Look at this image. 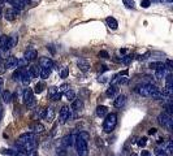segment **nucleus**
I'll return each instance as SVG.
<instances>
[{"label":"nucleus","mask_w":173,"mask_h":156,"mask_svg":"<svg viewBox=\"0 0 173 156\" xmlns=\"http://www.w3.org/2000/svg\"><path fill=\"white\" fill-rule=\"evenodd\" d=\"M11 100H12V94H11V91L5 90L3 92V102L4 103H11Z\"/></svg>","instance_id":"33"},{"label":"nucleus","mask_w":173,"mask_h":156,"mask_svg":"<svg viewBox=\"0 0 173 156\" xmlns=\"http://www.w3.org/2000/svg\"><path fill=\"white\" fill-rule=\"evenodd\" d=\"M21 72H22V68H17V70H15V73L12 74V78H13V81H20Z\"/></svg>","instance_id":"35"},{"label":"nucleus","mask_w":173,"mask_h":156,"mask_svg":"<svg viewBox=\"0 0 173 156\" xmlns=\"http://www.w3.org/2000/svg\"><path fill=\"white\" fill-rule=\"evenodd\" d=\"M148 134H150V135H152V134H156V129H150V130H148Z\"/></svg>","instance_id":"49"},{"label":"nucleus","mask_w":173,"mask_h":156,"mask_svg":"<svg viewBox=\"0 0 173 156\" xmlns=\"http://www.w3.org/2000/svg\"><path fill=\"white\" fill-rule=\"evenodd\" d=\"M3 83H4L3 78H0V92H2V87H3Z\"/></svg>","instance_id":"51"},{"label":"nucleus","mask_w":173,"mask_h":156,"mask_svg":"<svg viewBox=\"0 0 173 156\" xmlns=\"http://www.w3.org/2000/svg\"><path fill=\"white\" fill-rule=\"evenodd\" d=\"M63 95L65 96L66 100H69V102H72V100H74V99H76V92H74L72 89H68L66 91H64Z\"/></svg>","instance_id":"26"},{"label":"nucleus","mask_w":173,"mask_h":156,"mask_svg":"<svg viewBox=\"0 0 173 156\" xmlns=\"http://www.w3.org/2000/svg\"><path fill=\"white\" fill-rule=\"evenodd\" d=\"M20 81H21V82H22L25 86H29L30 81H32V77H30V74L27 73L26 69H23V68H22V72H21V78H20Z\"/></svg>","instance_id":"15"},{"label":"nucleus","mask_w":173,"mask_h":156,"mask_svg":"<svg viewBox=\"0 0 173 156\" xmlns=\"http://www.w3.org/2000/svg\"><path fill=\"white\" fill-rule=\"evenodd\" d=\"M169 70H171V69H168V68H165V66L159 68V69L155 70V78H156V79H162V78H164V77L167 76V74L169 73Z\"/></svg>","instance_id":"13"},{"label":"nucleus","mask_w":173,"mask_h":156,"mask_svg":"<svg viewBox=\"0 0 173 156\" xmlns=\"http://www.w3.org/2000/svg\"><path fill=\"white\" fill-rule=\"evenodd\" d=\"M120 53H122V55H124V53H126V49H125V48H122V49H120Z\"/></svg>","instance_id":"52"},{"label":"nucleus","mask_w":173,"mask_h":156,"mask_svg":"<svg viewBox=\"0 0 173 156\" xmlns=\"http://www.w3.org/2000/svg\"><path fill=\"white\" fill-rule=\"evenodd\" d=\"M17 62H18V59H16L15 56H9L5 61V68L7 69H13V68H17Z\"/></svg>","instance_id":"14"},{"label":"nucleus","mask_w":173,"mask_h":156,"mask_svg":"<svg viewBox=\"0 0 173 156\" xmlns=\"http://www.w3.org/2000/svg\"><path fill=\"white\" fill-rule=\"evenodd\" d=\"M135 91L137 94L146 98H152V99H169L171 96H168L164 91H160L156 86H154L152 83H145L142 86L135 87Z\"/></svg>","instance_id":"1"},{"label":"nucleus","mask_w":173,"mask_h":156,"mask_svg":"<svg viewBox=\"0 0 173 156\" xmlns=\"http://www.w3.org/2000/svg\"><path fill=\"white\" fill-rule=\"evenodd\" d=\"M2 15H3V9H2V5H0V17H2Z\"/></svg>","instance_id":"54"},{"label":"nucleus","mask_w":173,"mask_h":156,"mask_svg":"<svg viewBox=\"0 0 173 156\" xmlns=\"http://www.w3.org/2000/svg\"><path fill=\"white\" fill-rule=\"evenodd\" d=\"M106 22H107L108 27H109L111 30H116L117 27H119V22H117L116 18H113V17H107V18H106Z\"/></svg>","instance_id":"20"},{"label":"nucleus","mask_w":173,"mask_h":156,"mask_svg":"<svg viewBox=\"0 0 173 156\" xmlns=\"http://www.w3.org/2000/svg\"><path fill=\"white\" fill-rule=\"evenodd\" d=\"M165 2H168V3H172V2H173V0H165Z\"/></svg>","instance_id":"56"},{"label":"nucleus","mask_w":173,"mask_h":156,"mask_svg":"<svg viewBox=\"0 0 173 156\" xmlns=\"http://www.w3.org/2000/svg\"><path fill=\"white\" fill-rule=\"evenodd\" d=\"M43 118H44V120H47L48 122L53 121V118H55V108L53 107L46 108L44 109V115H43Z\"/></svg>","instance_id":"12"},{"label":"nucleus","mask_w":173,"mask_h":156,"mask_svg":"<svg viewBox=\"0 0 173 156\" xmlns=\"http://www.w3.org/2000/svg\"><path fill=\"white\" fill-rule=\"evenodd\" d=\"M15 156H26V154H25V151H17Z\"/></svg>","instance_id":"48"},{"label":"nucleus","mask_w":173,"mask_h":156,"mask_svg":"<svg viewBox=\"0 0 173 156\" xmlns=\"http://www.w3.org/2000/svg\"><path fill=\"white\" fill-rule=\"evenodd\" d=\"M158 120L160 122V125H163V126L168 130V132H172L173 129V120H172V115L167 113V112H163V113H160Z\"/></svg>","instance_id":"3"},{"label":"nucleus","mask_w":173,"mask_h":156,"mask_svg":"<svg viewBox=\"0 0 173 156\" xmlns=\"http://www.w3.org/2000/svg\"><path fill=\"white\" fill-rule=\"evenodd\" d=\"M146 141H147L146 138H139V141H138V146H139V147H145V146H146V143H147Z\"/></svg>","instance_id":"42"},{"label":"nucleus","mask_w":173,"mask_h":156,"mask_svg":"<svg viewBox=\"0 0 173 156\" xmlns=\"http://www.w3.org/2000/svg\"><path fill=\"white\" fill-rule=\"evenodd\" d=\"M36 49L35 48H27L26 51H25V55H23V60L25 61H33V60H35L36 59Z\"/></svg>","instance_id":"9"},{"label":"nucleus","mask_w":173,"mask_h":156,"mask_svg":"<svg viewBox=\"0 0 173 156\" xmlns=\"http://www.w3.org/2000/svg\"><path fill=\"white\" fill-rule=\"evenodd\" d=\"M0 64H2V56H0Z\"/></svg>","instance_id":"58"},{"label":"nucleus","mask_w":173,"mask_h":156,"mask_svg":"<svg viewBox=\"0 0 173 156\" xmlns=\"http://www.w3.org/2000/svg\"><path fill=\"white\" fill-rule=\"evenodd\" d=\"M51 74V68H46V66H42L40 70H39V77L42 79H47Z\"/></svg>","instance_id":"22"},{"label":"nucleus","mask_w":173,"mask_h":156,"mask_svg":"<svg viewBox=\"0 0 173 156\" xmlns=\"http://www.w3.org/2000/svg\"><path fill=\"white\" fill-rule=\"evenodd\" d=\"M108 115V108L106 105H98L96 107V116L98 117H106Z\"/></svg>","instance_id":"21"},{"label":"nucleus","mask_w":173,"mask_h":156,"mask_svg":"<svg viewBox=\"0 0 173 156\" xmlns=\"http://www.w3.org/2000/svg\"><path fill=\"white\" fill-rule=\"evenodd\" d=\"M155 156H169L168 154H167L164 150H162V148H156L155 150Z\"/></svg>","instance_id":"37"},{"label":"nucleus","mask_w":173,"mask_h":156,"mask_svg":"<svg viewBox=\"0 0 173 156\" xmlns=\"http://www.w3.org/2000/svg\"><path fill=\"white\" fill-rule=\"evenodd\" d=\"M21 4L23 5V7H27V5L32 4V0H20Z\"/></svg>","instance_id":"44"},{"label":"nucleus","mask_w":173,"mask_h":156,"mask_svg":"<svg viewBox=\"0 0 173 156\" xmlns=\"http://www.w3.org/2000/svg\"><path fill=\"white\" fill-rule=\"evenodd\" d=\"M99 57H102V59H109V55L107 51H100L99 52Z\"/></svg>","instance_id":"40"},{"label":"nucleus","mask_w":173,"mask_h":156,"mask_svg":"<svg viewBox=\"0 0 173 156\" xmlns=\"http://www.w3.org/2000/svg\"><path fill=\"white\" fill-rule=\"evenodd\" d=\"M68 89H69V85H68V83H64V85H61V86L59 87V91H60L61 94H63V92L66 91Z\"/></svg>","instance_id":"41"},{"label":"nucleus","mask_w":173,"mask_h":156,"mask_svg":"<svg viewBox=\"0 0 173 156\" xmlns=\"http://www.w3.org/2000/svg\"><path fill=\"white\" fill-rule=\"evenodd\" d=\"M164 151H167V154H168V155H172V154H173V143H172L171 139L167 141V143H165V150H164Z\"/></svg>","instance_id":"32"},{"label":"nucleus","mask_w":173,"mask_h":156,"mask_svg":"<svg viewBox=\"0 0 173 156\" xmlns=\"http://www.w3.org/2000/svg\"><path fill=\"white\" fill-rule=\"evenodd\" d=\"M34 137H35L34 133H25V134H21V135H20V139H18V143H26V142H30V141H34Z\"/></svg>","instance_id":"16"},{"label":"nucleus","mask_w":173,"mask_h":156,"mask_svg":"<svg viewBox=\"0 0 173 156\" xmlns=\"http://www.w3.org/2000/svg\"><path fill=\"white\" fill-rule=\"evenodd\" d=\"M23 103L26 107L33 108L35 105V98H34V91L32 89H26L23 92Z\"/></svg>","instance_id":"5"},{"label":"nucleus","mask_w":173,"mask_h":156,"mask_svg":"<svg viewBox=\"0 0 173 156\" xmlns=\"http://www.w3.org/2000/svg\"><path fill=\"white\" fill-rule=\"evenodd\" d=\"M165 68H168V69H172V66H173V62H172V60H167L165 62Z\"/></svg>","instance_id":"43"},{"label":"nucleus","mask_w":173,"mask_h":156,"mask_svg":"<svg viewBox=\"0 0 173 156\" xmlns=\"http://www.w3.org/2000/svg\"><path fill=\"white\" fill-rule=\"evenodd\" d=\"M74 141H76V135H73V134L66 135V137L63 138V141H61V146L68 148V147H70V146L74 145Z\"/></svg>","instance_id":"11"},{"label":"nucleus","mask_w":173,"mask_h":156,"mask_svg":"<svg viewBox=\"0 0 173 156\" xmlns=\"http://www.w3.org/2000/svg\"><path fill=\"white\" fill-rule=\"evenodd\" d=\"M5 2H8V3L12 5V7L16 8V9H18V11H21V9H23V8H25L23 5L21 4L20 0H5Z\"/></svg>","instance_id":"28"},{"label":"nucleus","mask_w":173,"mask_h":156,"mask_svg":"<svg viewBox=\"0 0 173 156\" xmlns=\"http://www.w3.org/2000/svg\"><path fill=\"white\" fill-rule=\"evenodd\" d=\"M152 2H155V3H160V2H162V0H152Z\"/></svg>","instance_id":"55"},{"label":"nucleus","mask_w":173,"mask_h":156,"mask_svg":"<svg viewBox=\"0 0 173 156\" xmlns=\"http://www.w3.org/2000/svg\"><path fill=\"white\" fill-rule=\"evenodd\" d=\"M4 2H5V0H0V4H3Z\"/></svg>","instance_id":"57"},{"label":"nucleus","mask_w":173,"mask_h":156,"mask_svg":"<svg viewBox=\"0 0 173 156\" xmlns=\"http://www.w3.org/2000/svg\"><path fill=\"white\" fill-rule=\"evenodd\" d=\"M150 69H154V70H156V69H159V68H162V66H165V64L163 61H152V62H150Z\"/></svg>","instance_id":"31"},{"label":"nucleus","mask_w":173,"mask_h":156,"mask_svg":"<svg viewBox=\"0 0 173 156\" xmlns=\"http://www.w3.org/2000/svg\"><path fill=\"white\" fill-rule=\"evenodd\" d=\"M125 103H126V96L125 95H119L115 99L113 105H115V107H117V108H121V107L125 105Z\"/></svg>","instance_id":"18"},{"label":"nucleus","mask_w":173,"mask_h":156,"mask_svg":"<svg viewBox=\"0 0 173 156\" xmlns=\"http://www.w3.org/2000/svg\"><path fill=\"white\" fill-rule=\"evenodd\" d=\"M72 107L70 109L74 111V112H78V111H81L83 108V102L81 100V99H74V100H72Z\"/></svg>","instance_id":"17"},{"label":"nucleus","mask_w":173,"mask_h":156,"mask_svg":"<svg viewBox=\"0 0 173 156\" xmlns=\"http://www.w3.org/2000/svg\"><path fill=\"white\" fill-rule=\"evenodd\" d=\"M18 43V35L17 34H13L12 36H9V40H8V49L13 48L16 44Z\"/></svg>","instance_id":"27"},{"label":"nucleus","mask_w":173,"mask_h":156,"mask_svg":"<svg viewBox=\"0 0 173 156\" xmlns=\"http://www.w3.org/2000/svg\"><path fill=\"white\" fill-rule=\"evenodd\" d=\"M61 96H63V94H61L59 91L57 87H55V86H51V87H48V98L51 99V100L53 102H59Z\"/></svg>","instance_id":"7"},{"label":"nucleus","mask_w":173,"mask_h":156,"mask_svg":"<svg viewBox=\"0 0 173 156\" xmlns=\"http://www.w3.org/2000/svg\"><path fill=\"white\" fill-rule=\"evenodd\" d=\"M8 40H9V36L0 35V49L2 51H8Z\"/></svg>","instance_id":"19"},{"label":"nucleus","mask_w":173,"mask_h":156,"mask_svg":"<svg viewBox=\"0 0 173 156\" xmlns=\"http://www.w3.org/2000/svg\"><path fill=\"white\" fill-rule=\"evenodd\" d=\"M77 66L79 68V70L83 72V73H87L90 70V64H89V61L86 59H78Z\"/></svg>","instance_id":"10"},{"label":"nucleus","mask_w":173,"mask_h":156,"mask_svg":"<svg viewBox=\"0 0 173 156\" xmlns=\"http://www.w3.org/2000/svg\"><path fill=\"white\" fill-rule=\"evenodd\" d=\"M117 94H119V89H117V86H115V85H112L109 87V89H107V91H106V95L108 96V98H113V96H116Z\"/></svg>","instance_id":"24"},{"label":"nucleus","mask_w":173,"mask_h":156,"mask_svg":"<svg viewBox=\"0 0 173 156\" xmlns=\"http://www.w3.org/2000/svg\"><path fill=\"white\" fill-rule=\"evenodd\" d=\"M132 156H138V155H135V154H133V155H132Z\"/></svg>","instance_id":"59"},{"label":"nucleus","mask_w":173,"mask_h":156,"mask_svg":"<svg viewBox=\"0 0 173 156\" xmlns=\"http://www.w3.org/2000/svg\"><path fill=\"white\" fill-rule=\"evenodd\" d=\"M26 70H27V73L30 74V77H32V78H38V76H39L38 66L32 65V66H29V69H26Z\"/></svg>","instance_id":"23"},{"label":"nucleus","mask_w":173,"mask_h":156,"mask_svg":"<svg viewBox=\"0 0 173 156\" xmlns=\"http://www.w3.org/2000/svg\"><path fill=\"white\" fill-rule=\"evenodd\" d=\"M40 65L42 66H46V68H53L55 66V62L49 59V57H42L40 59Z\"/></svg>","instance_id":"25"},{"label":"nucleus","mask_w":173,"mask_h":156,"mask_svg":"<svg viewBox=\"0 0 173 156\" xmlns=\"http://www.w3.org/2000/svg\"><path fill=\"white\" fill-rule=\"evenodd\" d=\"M141 156H152V154L150 152V151H146V150H143V151H142V155Z\"/></svg>","instance_id":"46"},{"label":"nucleus","mask_w":173,"mask_h":156,"mask_svg":"<svg viewBox=\"0 0 173 156\" xmlns=\"http://www.w3.org/2000/svg\"><path fill=\"white\" fill-rule=\"evenodd\" d=\"M3 154H8V155H15V152L12 151V150H7V151H4Z\"/></svg>","instance_id":"50"},{"label":"nucleus","mask_w":173,"mask_h":156,"mask_svg":"<svg viewBox=\"0 0 173 156\" xmlns=\"http://www.w3.org/2000/svg\"><path fill=\"white\" fill-rule=\"evenodd\" d=\"M122 3H124V5H125L126 8H129V9H134V8H135L134 0H122Z\"/></svg>","instance_id":"36"},{"label":"nucleus","mask_w":173,"mask_h":156,"mask_svg":"<svg viewBox=\"0 0 173 156\" xmlns=\"http://www.w3.org/2000/svg\"><path fill=\"white\" fill-rule=\"evenodd\" d=\"M32 130H33L34 134H39V133H43V132H44V126H43L40 122H36L34 126L32 128Z\"/></svg>","instance_id":"29"},{"label":"nucleus","mask_w":173,"mask_h":156,"mask_svg":"<svg viewBox=\"0 0 173 156\" xmlns=\"http://www.w3.org/2000/svg\"><path fill=\"white\" fill-rule=\"evenodd\" d=\"M2 117H3V109L0 108V121H2Z\"/></svg>","instance_id":"53"},{"label":"nucleus","mask_w":173,"mask_h":156,"mask_svg":"<svg viewBox=\"0 0 173 156\" xmlns=\"http://www.w3.org/2000/svg\"><path fill=\"white\" fill-rule=\"evenodd\" d=\"M68 74H69V69H68V68H64V69L61 70V73H60V77L61 78H66Z\"/></svg>","instance_id":"39"},{"label":"nucleus","mask_w":173,"mask_h":156,"mask_svg":"<svg viewBox=\"0 0 173 156\" xmlns=\"http://www.w3.org/2000/svg\"><path fill=\"white\" fill-rule=\"evenodd\" d=\"M72 117V109L69 107H66V105H64L63 108L60 109V115H59V122L63 125V124H66L68 121L70 120Z\"/></svg>","instance_id":"6"},{"label":"nucleus","mask_w":173,"mask_h":156,"mask_svg":"<svg viewBox=\"0 0 173 156\" xmlns=\"http://www.w3.org/2000/svg\"><path fill=\"white\" fill-rule=\"evenodd\" d=\"M26 156H38V152L35 150H30V151L26 154Z\"/></svg>","instance_id":"45"},{"label":"nucleus","mask_w":173,"mask_h":156,"mask_svg":"<svg viewBox=\"0 0 173 156\" xmlns=\"http://www.w3.org/2000/svg\"><path fill=\"white\" fill-rule=\"evenodd\" d=\"M46 89V83L44 82H38L35 86H34V92L35 94H40V92H43V90Z\"/></svg>","instance_id":"30"},{"label":"nucleus","mask_w":173,"mask_h":156,"mask_svg":"<svg viewBox=\"0 0 173 156\" xmlns=\"http://www.w3.org/2000/svg\"><path fill=\"white\" fill-rule=\"evenodd\" d=\"M74 143H76V150H77V154L79 156H86L87 155V142H86L83 138L77 137L76 141H74Z\"/></svg>","instance_id":"4"},{"label":"nucleus","mask_w":173,"mask_h":156,"mask_svg":"<svg viewBox=\"0 0 173 156\" xmlns=\"http://www.w3.org/2000/svg\"><path fill=\"white\" fill-rule=\"evenodd\" d=\"M117 125V115L116 113H109L106 116V120L103 122V130L106 133H112Z\"/></svg>","instance_id":"2"},{"label":"nucleus","mask_w":173,"mask_h":156,"mask_svg":"<svg viewBox=\"0 0 173 156\" xmlns=\"http://www.w3.org/2000/svg\"><path fill=\"white\" fill-rule=\"evenodd\" d=\"M133 59H134L133 55H126V56H124V57L121 59V62L122 64H125V65H129L133 61Z\"/></svg>","instance_id":"34"},{"label":"nucleus","mask_w":173,"mask_h":156,"mask_svg":"<svg viewBox=\"0 0 173 156\" xmlns=\"http://www.w3.org/2000/svg\"><path fill=\"white\" fill-rule=\"evenodd\" d=\"M141 5H142V8H148L151 5V0H142Z\"/></svg>","instance_id":"38"},{"label":"nucleus","mask_w":173,"mask_h":156,"mask_svg":"<svg viewBox=\"0 0 173 156\" xmlns=\"http://www.w3.org/2000/svg\"><path fill=\"white\" fill-rule=\"evenodd\" d=\"M98 81H99V82H102V83H104V82H107V77L102 76V77H99V78H98Z\"/></svg>","instance_id":"47"},{"label":"nucleus","mask_w":173,"mask_h":156,"mask_svg":"<svg viewBox=\"0 0 173 156\" xmlns=\"http://www.w3.org/2000/svg\"><path fill=\"white\" fill-rule=\"evenodd\" d=\"M18 13H20V11L16 9V8H9L4 12V17H5V20H8V21H13L16 20V17L18 16Z\"/></svg>","instance_id":"8"}]
</instances>
